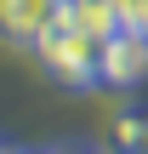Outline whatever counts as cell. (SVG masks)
Listing matches in <instances>:
<instances>
[{
	"mask_svg": "<svg viewBox=\"0 0 148 154\" xmlns=\"http://www.w3.org/2000/svg\"><path fill=\"white\" fill-rule=\"evenodd\" d=\"M68 0H0V34L17 46H40V34L63 17Z\"/></svg>",
	"mask_w": 148,
	"mask_h": 154,
	"instance_id": "cell-3",
	"label": "cell"
},
{
	"mask_svg": "<svg viewBox=\"0 0 148 154\" xmlns=\"http://www.w3.org/2000/svg\"><path fill=\"white\" fill-rule=\"evenodd\" d=\"M103 137H108V154H148V103H120Z\"/></svg>",
	"mask_w": 148,
	"mask_h": 154,
	"instance_id": "cell-4",
	"label": "cell"
},
{
	"mask_svg": "<svg viewBox=\"0 0 148 154\" xmlns=\"http://www.w3.org/2000/svg\"><path fill=\"white\" fill-rule=\"evenodd\" d=\"M103 40L108 34H97V29H86L80 17H68V6H63V17L40 34V63L63 80V86H103Z\"/></svg>",
	"mask_w": 148,
	"mask_h": 154,
	"instance_id": "cell-1",
	"label": "cell"
},
{
	"mask_svg": "<svg viewBox=\"0 0 148 154\" xmlns=\"http://www.w3.org/2000/svg\"><path fill=\"white\" fill-rule=\"evenodd\" d=\"M46 154H80V149H46Z\"/></svg>",
	"mask_w": 148,
	"mask_h": 154,
	"instance_id": "cell-6",
	"label": "cell"
},
{
	"mask_svg": "<svg viewBox=\"0 0 148 154\" xmlns=\"http://www.w3.org/2000/svg\"><path fill=\"white\" fill-rule=\"evenodd\" d=\"M137 80H148V29L120 23L103 40V86H137Z\"/></svg>",
	"mask_w": 148,
	"mask_h": 154,
	"instance_id": "cell-2",
	"label": "cell"
},
{
	"mask_svg": "<svg viewBox=\"0 0 148 154\" xmlns=\"http://www.w3.org/2000/svg\"><path fill=\"white\" fill-rule=\"evenodd\" d=\"M0 154H23V149H11V143H6V137H0Z\"/></svg>",
	"mask_w": 148,
	"mask_h": 154,
	"instance_id": "cell-5",
	"label": "cell"
}]
</instances>
